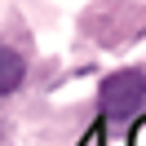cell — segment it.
<instances>
[{"label":"cell","instance_id":"cell-3","mask_svg":"<svg viewBox=\"0 0 146 146\" xmlns=\"http://www.w3.org/2000/svg\"><path fill=\"white\" fill-rule=\"evenodd\" d=\"M128 146H146V119H137L133 133H128Z\"/></svg>","mask_w":146,"mask_h":146},{"label":"cell","instance_id":"cell-4","mask_svg":"<svg viewBox=\"0 0 146 146\" xmlns=\"http://www.w3.org/2000/svg\"><path fill=\"white\" fill-rule=\"evenodd\" d=\"M80 146H102V128H98V124H93V128H89V133H84V142H80Z\"/></svg>","mask_w":146,"mask_h":146},{"label":"cell","instance_id":"cell-2","mask_svg":"<svg viewBox=\"0 0 146 146\" xmlns=\"http://www.w3.org/2000/svg\"><path fill=\"white\" fill-rule=\"evenodd\" d=\"M22 75H27L22 53H18V49H9V44H0V98L18 89V84H22Z\"/></svg>","mask_w":146,"mask_h":146},{"label":"cell","instance_id":"cell-1","mask_svg":"<svg viewBox=\"0 0 146 146\" xmlns=\"http://www.w3.org/2000/svg\"><path fill=\"white\" fill-rule=\"evenodd\" d=\"M146 102V75L142 71H115L102 80L98 89V106L102 119H133V111Z\"/></svg>","mask_w":146,"mask_h":146}]
</instances>
